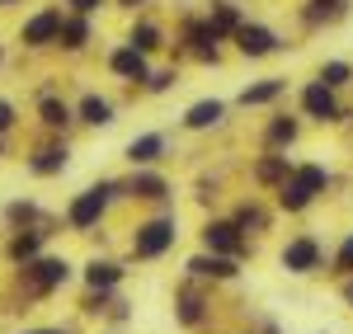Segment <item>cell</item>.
<instances>
[{"label": "cell", "mask_w": 353, "mask_h": 334, "mask_svg": "<svg viewBox=\"0 0 353 334\" xmlns=\"http://www.w3.org/2000/svg\"><path fill=\"white\" fill-rule=\"evenodd\" d=\"M325 189H330V169L321 165V160H301V165H292V174L273 189V207L288 212V217H301V212H311V207L321 202Z\"/></svg>", "instance_id": "1"}, {"label": "cell", "mask_w": 353, "mask_h": 334, "mask_svg": "<svg viewBox=\"0 0 353 334\" xmlns=\"http://www.w3.org/2000/svg\"><path fill=\"white\" fill-rule=\"evenodd\" d=\"M325 264H330V250L316 231H297L278 245V269L288 278H316V273H325Z\"/></svg>", "instance_id": "2"}, {"label": "cell", "mask_w": 353, "mask_h": 334, "mask_svg": "<svg viewBox=\"0 0 353 334\" xmlns=\"http://www.w3.org/2000/svg\"><path fill=\"white\" fill-rule=\"evenodd\" d=\"M123 194L118 184H90L85 194L71 198V207H66V226L71 231H94V226L104 222V212H109V202Z\"/></svg>", "instance_id": "3"}, {"label": "cell", "mask_w": 353, "mask_h": 334, "mask_svg": "<svg viewBox=\"0 0 353 334\" xmlns=\"http://www.w3.org/2000/svg\"><path fill=\"white\" fill-rule=\"evenodd\" d=\"M179 245V222L174 217H151L132 226V259H161Z\"/></svg>", "instance_id": "4"}, {"label": "cell", "mask_w": 353, "mask_h": 334, "mask_svg": "<svg viewBox=\"0 0 353 334\" xmlns=\"http://www.w3.org/2000/svg\"><path fill=\"white\" fill-rule=\"evenodd\" d=\"M203 250L231 254V259H241V264H245V259L254 254V245H250V236H245L231 217H212V222H203Z\"/></svg>", "instance_id": "5"}, {"label": "cell", "mask_w": 353, "mask_h": 334, "mask_svg": "<svg viewBox=\"0 0 353 334\" xmlns=\"http://www.w3.org/2000/svg\"><path fill=\"white\" fill-rule=\"evenodd\" d=\"M231 38H236V52L250 56V61H264V56H273V52L288 48V43H283L269 24H259V19H241V28H236Z\"/></svg>", "instance_id": "6"}, {"label": "cell", "mask_w": 353, "mask_h": 334, "mask_svg": "<svg viewBox=\"0 0 353 334\" xmlns=\"http://www.w3.org/2000/svg\"><path fill=\"white\" fill-rule=\"evenodd\" d=\"M301 118H311V123H344V104H339V90H330V85L311 81L301 85Z\"/></svg>", "instance_id": "7"}, {"label": "cell", "mask_w": 353, "mask_h": 334, "mask_svg": "<svg viewBox=\"0 0 353 334\" xmlns=\"http://www.w3.org/2000/svg\"><path fill=\"white\" fill-rule=\"evenodd\" d=\"M184 273H189V282H241V259L203 250L184 264Z\"/></svg>", "instance_id": "8"}, {"label": "cell", "mask_w": 353, "mask_h": 334, "mask_svg": "<svg viewBox=\"0 0 353 334\" xmlns=\"http://www.w3.org/2000/svg\"><path fill=\"white\" fill-rule=\"evenodd\" d=\"M24 273L33 278L38 292H52V287H66V282H71V264H66V259H57V254H48V259L24 264Z\"/></svg>", "instance_id": "9"}, {"label": "cell", "mask_w": 353, "mask_h": 334, "mask_svg": "<svg viewBox=\"0 0 353 334\" xmlns=\"http://www.w3.org/2000/svg\"><path fill=\"white\" fill-rule=\"evenodd\" d=\"M292 165H297V160H288V151H269V156H259V160L250 165V179H254L259 189H269V194H273V189L292 174Z\"/></svg>", "instance_id": "10"}, {"label": "cell", "mask_w": 353, "mask_h": 334, "mask_svg": "<svg viewBox=\"0 0 353 334\" xmlns=\"http://www.w3.org/2000/svg\"><path fill=\"white\" fill-rule=\"evenodd\" d=\"M288 94V76H264V81L245 85L241 94H236V104L241 109H264V104H278Z\"/></svg>", "instance_id": "11"}, {"label": "cell", "mask_w": 353, "mask_h": 334, "mask_svg": "<svg viewBox=\"0 0 353 334\" xmlns=\"http://www.w3.org/2000/svg\"><path fill=\"white\" fill-rule=\"evenodd\" d=\"M123 278H128V269H123L118 259H90V264H85V287H90V292H118Z\"/></svg>", "instance_id": "12"}, {"label": "cell", "mask_w": 353, "mask_h": 334, "mask_svg": "<svg viewBox=\"0 0 353 334\" xmlns=\"http://www.w3.org/2000/svg\"><path fill=\"white\" fill-rule=\"evenodd\" d=\"M123 194L141 198V202H156V198H170V184H165V174H156L151 165H137V174L123 184Z\"/></svg>", "instance_id": "13"}, {"label": "cell", "mask_w": 353, "mask_h": 334, "mask_svg": "<svg viewBox=\"0 0 353 334\" xmlns=\"http://www.w3.org/2000/svg\"><path fill=\"white\" fill-rule=\"evenodd\" d=\"M174 315H179V325H184V330H203V325L212 320V306H208V297H203V292H189V287H184V292L174 297Z\"/></svg>", "instance_id": "14"}, {"label": "cell", "mask_w": 353, "mask_h": 334, "mask_svg": "<svg viewBox=\"0 0 353 334\" xmlns=\"http://www.w3.org/2000/svg\"><path fill=\"white\" fill-rule=\"evenodd\" d=\"M231 222L241 226L245 236H269V231H273V212H269V207H264L254 194H250L241 207H236V217H231Z\"/></svg>", "instance_id": "15"}, {"label": "cell", "mask_w": 353, "mask_h": 334, "mask_svg": "<svg viewBox=\"0 0 353 334\" xmlns=\"http://www.w3.org/2000/svg\"><path fill=\"white\" fill-rule=\"evenodd\" d=\"M57 33H61V10H43V14H33L24 24V43L28 48H48Z\"/></svg>", "instance_id": "16"}, {"label": "cell", "mask_w": 353, "mask_h": 334, "mask_svg": "<svg viewBox=\"0 0 353 334\" xmlns=\"http://www.w3.org/2000/svg\"><path fill=\"white\" fill-rule=\"evenodd\" d=\"M221 118H226V104H221V99H198V104L184 113V127H189V132H212V127H221Z\"/></svg>", "instance_id": "17"}, {"label": "cell", "mask_w": 353, "mask_h": 334, "mask_svg": "<svg viewBox=\"0 0 353 334\" xmlns=\"http://www.w3.org/2000/svg\"><path fill=\"white\" fill-rule=\"evenodd\" d=\"M165 156V132H141L128 141V165H156Z\"/></svg>", "instance_id": "18"}, {"label": "cell", "mask_w": 353, "mask_h": 334, "mask_svg": "<svg viewBox=\"0 0 353 334\" xmlns=\"http://www.w3.org/2000/svg\"><path fill=\"white\" fill-rule=\"evenodd\" d=\"M109 71L123 76V81H146V52H137L132 43H128V48H118L109 56Z\"/></svg>", "instance_id": "19"}, {"label": "cell", "mask_w": 353, "mask_h": 334, "mask_svg": "<svg viewBox=\"0 0 353 334\" xmlns=\"http://www.w3.org/2000/svg\"><path fill=\"white\" fill-rule=\"evenodd\" d=\"M301 137V118H288V113H273L269 132H264V141H269V151H288V146H297Z\"/></svg>", "instance_id": "20"}, {"label": "cell", "mask_w": 353, "mask_h": 334, "mask_svg": "<svg viewBox=\"0 0 353 334\" xmlns=\"http://www.w3.org/2000/svg\"><path fill=\"white\" fill-rule=\"evenodd\" d=\"M43 250V231H14V240H10V259L14 264H33Z\"/></svg>", "instance_id": "21"}, {"label": "cell", "mask_w": 353, "mask_h": 334, "mask_svg": "<svg viewBox=\"0 0 353 334\" xmlns=\"http://www.w3.org/2000/svg\"><path fill=\"white\" fill-rule=\"evenodd\" d=\"M208 24H212L217 38H231V33L241 28V10H236L231 0H217V5H212V14H208Z\"/></svg>", "instance_id": "22"}, {"label": "cell", "mask_w": 353, "mask_h": 334, "mask_svg": "<svg viewBox=\"0 0 353 334\" xmlns=\"http://www.w3.org/2000/svg\"><path fill=\"white\" fill-rule=\"evenodd\" d=\"M316 81L330 85V90H344V85H353V61H339V56H330V61H321Z\"/></svg>", "instance_id": "23"}, {"label": "cell", "mask_w": 353, "mask_h": 334, "mask_svg": "<svg viewBox=\"0 0 353 334\" xmlns=\"http://www.w3.org/2000/svg\"><path fill=\"white\" fill-rule=\"evenodd\" d=\"M325 273L334 282H339V278H353V231L339 240V245H334V250H330V269H325Z\"/></svg>", "instance_id": "24"}, {"label": "cell", "mask_w": 353, "mask_h": 334, "mask_svg": "<svg viewBox=\"0 0 353 334\" xmlns=\"http://www.w3.org/2000/svg\"><path fill=\"white\" fill-rule=\"evenodd\" d=\"M81 123H90V127H109L113 123V104L99 99V94H85L81 99Z\"/></svg>", "instance_id": "25"}, {"label": "cell", "mask_w": 353, "mask_h": 334, "mask_svg": "<svg viewBox=\"0 0 353 334\" xmlns=\"http://www.w3.org/2000/svg\"><path fill=\"white\" fill-rule=\"evenodd\" d=\"M33 174H61L66 169V146H48V151H38L33 160H28Z\"/></svg>", "instance_id": "26"}, {"label": "cell", "mask_w": 353, "mask_h": 334, "mask_svg": "<svg viewBox=\"0 0 353 334\" xmlns=\"http://www.w3.org/2000/svg\"><path fill=\"white\" fill-rule=\"evenodd\" d=\"M128 43H132L137 52H156V48H165V33L141 19V24H132V38H128Z\"/></svg>", "instance_id": "27"}, {"label": "cell", "mask_w": 353, "mask_h": 334, "mask_svg": "<svg viewBox=\"0 0 353 334\" xmlns=\"http://www.w3.org/2000/svg\"><path fill=\"white\" fill-rule=\"evenodd\" d=\"M57 38H61V48L81 52L85 38H90V24H85V19H61V33H57Z\"/></svg>", "instance_id": "28"}, {"label": "cell", "mask_w": 353, "mask_h": 334, "mask_svg": "<svg viewBox=\"0 0 353 334\" xmlns=\"http://www.w3.org/2000/svg\"><path fill=\"white\" fill-rule=\"evenodd\" d=\"M43 123H48V127H66V123H71V109H66L61 99H48V104H43Z\"/></svg>", "instance_id": "29"}, {"label": "cell", "mask_w": 353, "mask_h": 334, "mask_svg": "<svg viewBox=\"0 0 353 334\" xmlns=\"http://www.w3.org/2000/svg\"><path fill=\"white\" fill-rule=\"evenodd\" d=\"M151 81V94H165L170 85H174V71H161V76H146Z\"/></svg>", "instance_id": "30"}, {"label": "cell", "mask_w": 353, "mask_h": 334, "mask_svg": "<svg viewBox=\"0 0 353 334\" xmlns=\"http://www.w3.org/2000/svg\"><path fill=\"white\" fill-rule=\"evenodd\" d=\"M99 5H104V0H71V10H76V14H94Z\"/></svg>", "instance_id": "31"}, {"label": "cell", "mask_w": 353, "mask_h": 334, "mask_svg": "<svg viewBox=\"0 0 353 334\" xmlns=\"http://www.w3.org/2000/svg\"><path fill=\"white\" fill-rule=\"evenodd\" d=\"M339 302L353 311V278H339Z\"/></svg>", "instance_id": "32"}, {"label": "cell", "mask_w": 353, "mask_h": 334, "mask_svg": "<svg viewBox=\"0 0 353 334\" xmlns=\"http://www.w3.org/2000/svg\"><path fill=\"white\" fill-rule=\"evenodd\" d=\"M10 123H14V104H5V99H0V132H5Z\"/></svg>", "instance_id": "33"}, {"label": "cell", "mask_w": 353, "mask_h": 334, "mask_svg": "<svg viewBox=\"0 0 353 334\" xmlns=\"http://www.w3.org/2000/svg\"><path fill=\"white\" fill-rule=\"evenodd\" d=\"M28 334H61V330H28Z\"/></svg>", "instance_id": "34"}, {"label": "cell", "mask_w": 353, "mask_h": 334, "mask_svg": "<svg viewBox=\"0 0 353 334\" xmlns=\"http://www.w3.org/2000/svg\"><path fill=\"white\" fill-rule=\"evenodd\" d=\"M123 5H128V10H137V5H141V0H123Z\"/></svg>", "instance_id": "35"}, {"label": "cell", "mask_w": 353, "mask_h": 334, "mask_svg": "<svg viewBox=\"0 0 353 334\" xmlns=\"http://www.w3.org/2000/svg\"><path fill=\"white\" fill-rule=\"evenodd\" d=\"M236 334H254V330H236Z\"/></svg>", "instance_id": "36"}, {"label": "cell", "mask_w": 353, "mask_h": 334, "mask_svg": "<svg viewBox=\"0 0 353 334\" xmlns=\"http://www.w3.org/2000/svg\"><path fill=\"white\" fill-rule=\"evenodd\" d=\"M0 5H14V0H0Z\"/></svg>", "instance_id": "37"}]
</instances>
